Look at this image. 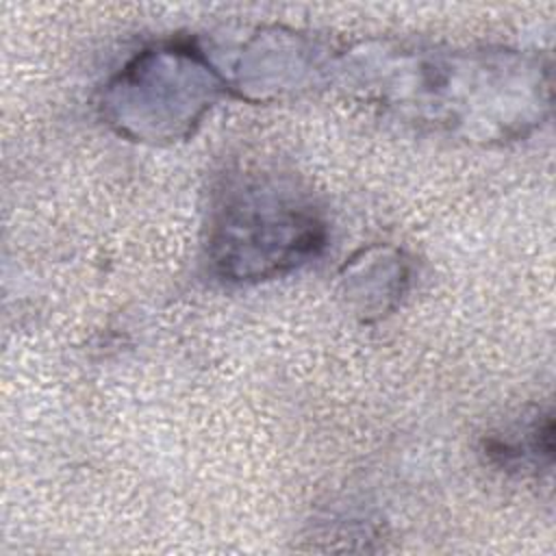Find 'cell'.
Returning <instances> with one entry per match:
<instances>
[{
	"mask_svg": "<svg viewBox=\"0 0 556 556\" xmlns=\"http://www.w3.org/2000/svg\"><path fill=\"white\" fill-rule=\"evenodd\" d=\"M206 254L226 280L280 276L319 252L326 224L313 195L274 169H237L215 191Z\"/></svg>",
	"mask_w": 556,
	"mask_h": 556,
	"instance_id": "cell-1",
	"label": "cell"
},
{
	"mask_svg": "<svg viewBox=\"0 0 556 556\" xmlns=\"http://www.w3.org/2000/svg\"><path fill=\"white\" fill-rule=\"evenodd\" d=\"M191 50H152L119 74L111 87L109 104L115 109L119 126H132L137 135L146 130L159 137L165 128L176 135L178 126L193 122L211 102L217 83Z\"/></svg>",
	"mask_w": 556,
	"mask_h": 556,
	"instance_id": "cell-2",
	"label": "cell"
}]
</instances>
